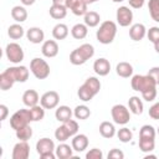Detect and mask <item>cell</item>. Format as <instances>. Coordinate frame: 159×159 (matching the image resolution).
I'll use <instances>...</instances> for the list:
<instances>
[{
    "mask_svg": "<svg viewBox=\"0 0 159 159\" xmlns=\"http://www.w3.org/2000/svg\"><path fill=\"white\" fill-rule=\"evenodd\" d=\"M94 55V47L89 43H83L76 50H73L70 55V62L75 66H81L86 63Z\"/></svg>",
    "mask_w": 159,
    "mask_h": 159,
    "instance_id": "cell-1",
    "label": "cell"
},
{
    "mask_svg": "<svg viewBox=\"0 0 159 159\" xmlns=\"http://www.w3.org/2000/svg\"><path fill=\"white\" fill-rule=\"evenodd\" d=\"M116 35H117V25H116V22L109 21V20L103 21L96 32V37H97L98 42H101L103 45H108V43L113 42Z\"/></svg>",
    "mask_w": 159,
    "mask_h": 159,
    "instance_id": "cell-2",
    "label": "cell"
},
{
    "mask_svg": "<svg viewBox=\"0 0 159 159\" xmlns=\"http://www.w3.org/2000/svg\"><path fill=\"white\" fill-rule=\"evenodd\" d=\"M130 86H132V88L134 91L143 93V92H145V91H148L150 88H155L158 84L147 73L145 76H143V75H134L132 77V80H130Z\"/></svg>",
    "mask_w": 159,
    "mask_h": 159,
    "instance_id": "cell-3",
    "label": "cell"
},
{
    "mask_svg": "<svg viewBox=\"0 0 159 159\" xmlns=\"http://www.w3.org/2000/svg\"><path fill=\"white\" fill-rule=\"evenodd\" d=\"M30 70L32 72V75L37 78V80H45L50 76V66L48 63L39 57H35L31 60L30 62Z\"/></svg>",
    "mask_w": 159,
    "mask_h": 159,
    "instance_id": "cell-4",
    "label": "cell"
},
{
    "mask_svg": "<svg viewBox=\"0 0 159 159\" xmlns=\"http://www.w3.org/2000/svg\"><path fill=\"white\" fill-rule=\"evenodd\" d=\"M30 122H32V118H31V114H30V109H19L11 116L10 127L14 130H17V129L30 124Z\"/></svg>",
    "mask_w": 159,
    "mask_h": 159,
    "instance_id": "cell-5",
    "label": "cell"
},
{
    "mask_svg": "<svg viewBox=\"0 0 159 159\" xmlns=\"http://www.w3.org/2000/svg\"><path fill=\"white\" fill-rule=\"evenodd\" d=\"M111 114H112V118H113L114 123H117V124L124 125L130 119L129 109L123 104H114L111 109Z\"/></svg>",
    "mask_w": 159,
    "mask_h": 159,
    "instance_id": "cell-6",
    "label": "cell"
},
{
    "mask_svg": "<svg viewBox=\"0 0 159 159\" xmlns=\"http://www.w3.org/2000/svg\"><path fill=\"white\" fill-rule=\"evenodd\" d=\"M5 55H6V58L12 63H20L25 56L22 47L16 42L7 43V46L5 48Z\"/></svg>",
    "mask_w": 159,
    "mask_h": 159,
    "instance_id": "cell-7",
    "label": "cell"
},
{
    "mask_svg": "<svg viewBox=\"0 0 159 159\" xmlns=\"http://www.w3.org/2000/svg\"><path fill=\"white\" fill-rule=\"evenodd\" d=\"M60 96L56 91H47L45 92L40 98V104L45 109H53L58 106Z\"/></svg>",
    "mask_w": 159,
    "mask_h": 159,
    "instance_id": "cell-8",
    "label": "cell"
},
{
    "mask_svg": "<svg viewBox=\"0 0 159 159\" xmlns=\"http://www.w3.org/2000/svg\"><path fill=\"white\" fill-rule=\"evenodd\" d=\"M116 17H117V22L120 26L125 27V26H129L133 21V12L128 6H119L117 9Z\"/></svg>",
    "mask_w": 159,
    "mask_h": 159,
    "instance_id": "cell-9",
    "label": "cell"
},
{
    "mask_svg": "<svg viewBox=\"0 0 159 159\" xmlns=\"http://www.w3.org/2000/svg\"><path fill=\"white\" fill-rule=\"evenodd\" d=\"M30 155V145L27 140H20L14 145L12 149V159H27Z\"/></svg>",
    "mask_w": 159,
    "mask_h": 159,
    "instance_id": "cell-10",
    "label": "cell"
},
{
    "mask_svg": "<svg viewBox=\"0 0 159 159\" xmlns=\"http://www.w3.org/2000/svg\"><path fill=\"white\" fill-rule=\"evenodd\" d=\"M67 9H70L76 16H84L87 14V4L83 0H66Z\"/></svg>",
    "mask_w": 159,
    "mask_h": 159,
    "instance_id": "cell-11",
    "label": "cell"
},
{
    "mask_svg": "<svg viewBox=\"0 0 159 159\" xmlns=\"http://www.w3.org/2000/svg\"><path fill=\"white\" fill-rule=\"evenodd\" d=\"M6 71L12 76L15 82H26L29 78V70L25 66H14L6 68Z\"/></svg>",
    "mask_w": 159,
    "mask_h": 159,
    "instance_id": "cell-12",
    "label": "cell"
},
{
    "mask_svg": "<svg viewBox=\"0 0 159 159\" xmlns=\"http://www.w3.org/2000/svg\"><path fill=\"white\" fill-rule=\"evenodd\" d=\"M41 52L45 57H48V58H52L55 56H57L58 53V45L55 40H47L42 43V47H41Z\"/></svg>",
    "mask_w": 159,
    "mask_h": 159,
    "instance_id": "cell-13",
    "label": "cell"
},
{
    "mask_svg": "<svg viewBox=\"0 0 159 159\" xmlns=\"http://www.w3.org/2000/svg\"><path fill=\"white\" fill-rule=\"evenodd\" d=\"M93 70L98 76H107L111 71V63L107 58H98L93 63Z\"/></svg>",
    "mask_w": 159,
    "mask_h": 159,
    "instance_id": "cell-14",
    "label": "cell"
},
{
    "mask_svg": "<svg viewBox=\"0 0 159 159\" xmlns=\"http://www.w3.org/2000/svg\"><path fill=\"white\" fill-rule=\"evenodd\" d=\"M56 148H55V143L52 139L50 138H41L40 140H37L36 143V152L41 155V154H45V153H50V152H53Z\"/></svg>",
    "mask_w": 159,
    "mask_h": 159,
    "instance_id": "cell-15",
    "label": "cell"
},
{
    "mask_svg": "<svg viewBox=\"0 0 159 159\" xmlns=\"http://www.w3.org/2000/svg\"><path fill=\"white\" fill-rule=\"evenodd\" d=\"M147 35V29L143 24H134L129 29V36L133 41H140Z\"/></svg>",
    "mask_w": 159,
    "mask_h": 159,
    "instance_id": "cell-16",
    "label": "cell"
},
{
    "mask_svg": "<svg viewBox=\"0 0 159 159\" xmlns=\"http://www.w3.org/2000/svg\"><path fill=\"white\" fill-rule=\"evenodd\" d=\"M88 147V138L86 134H76L72 138V148L76 152H83Z\"/></svg>",
    "mask_w": 159,
    "mask_h": 159,
    "instance_id": "cell-17",
    "label": "cell"
},
{
    "mask_svg": "<svg viewBox=\"0 0 159 159\" xmlns=\"http://www.w3.org/2000/svg\"><path fill=\"white\" fill-rule=\"evenodd\" d=\"M26 37L32 43H41L45 39V34L40 27H30L26 31Z\"/></svg>",
    "mask_w": 159,
    "mask_h": 159,
    "instance_id": "cell-18",
    "label": "cell"
},
{
    "mask_svg": "<svg viewBox=\"0 0 159 159\" xmlns=\"http://www.w3.org/2000/svg\"><path fill=\"white\" fill-rule=\"evenodd\" d=\"M39 101H40V97H39V93L35 89H27L22 94V102L29 108L36 106L39 103Z\"/></svg>",
    "mask_w": 159,
    "mask_h": 159,
    "instance_id": "cell-19",
    "label": "cell"
},
{
    "mask_svg": "<svg viewBox=\"0 0 159 159\" xmlns=\"http://www.w3.org/2000/svg\"><path fill=\"white\" fill-rule=\"evenodd\" d=\"M50 12V16L55 20H61V19H65L66 15H67V7L65 5H55L52 4V6L50 7L48 10Z\"/></svg>",
    "mask_w": 159,
    "mask_h": 159,
    "instance_id": "cell-20",
    "label": "cell"
},
{
    "mask_svg": "<svg viewBox=\"0 0 159 159\" xmlns=\"http://www.w3.org/2000/svg\"><path fill=\"white\" fill-rule=\"evenodd\" d=\"M88 34V26L86 24H76L71 29V35L76 40H82L87 36Z\"/></svg>",
    "mask_w": 159,
    "mask_h": 159,
    "instance_id": "cell-21",
    "label": "cell"
},
{
    "mask_svg": "<svg viewBox=\"0 0 159 159\" xmlns=\"http://www.w3.org/2000/svg\"><path fill=\"white\" fill-rule=\"evenodd\" d=\"M116 72L119 77H123V78H129L132 75H133V67L130 63L128 62H119L117 66H116Z\"/></svg>",
    "mask_w": 159,
    "mask_h": 159,
    "instance_id": "cell-22",
    "label": "cell"
},
{
    "mask_svg": "<svg viewBox=\"0 0 159 159\" xmlns=\"http://www.w3.org/2000/svg\"><path fill=\"white\" fill-rule=\"evenodd\" d=\"M55 117H56V119H57L58 122L65 123L66 120L71 119V117H72V111H71V108H70L68 106H60V107L56 109V112H55Z\"/></svg>",
    "mask_w": 159,
    "mask_h": 159,
    "instance_id": "cell-23",
    "label": "cell"
},
{
    "mask_svg": "<svg viewBox=\"0 0 159 159\" xmlns=\"http://www.w3.org/2000/svg\"><path fill=\"white\" fill-rule=\"evenodd\" d=\"M128 107H129V111L134 114H142L143 113V102L137 96H133L128 99Z\"/></svg>",
    "mask_w": 159,
    "mask_h": 159,
    "instance_id": "cell-24",
    "label": "cell"
},
{
    "mask_svg": "<svg viewBox=\"0 0 159 159\" xmlns=\"http://www.w3.org/2000/svg\"><path fill=\"white\" fill-rule=\"evenodd\" d=\"M11 17L16 22H24L27 19V11H26V9L24 6H20V5L14 6L11 9Z\"/></svg>",
    "mask_w": 159,
    "mask_h": 159,
    "instance_id": "cell-25",
    "label": "cell"
},
{
    "mask_svg": "<svg viewBox=\"0 0 159 159\" xmlns=\"http://www.w3.org/2000/svg\"><path fill=\"white\" fill-rule=\"evenodd\" d=\"M52 36L56 40H65L68 36V27L65 24H57L52 29Z\"/></svg>",
    "mask_w": 159,
    "mask_h": 159,
    "instance_id": "cell-26",
    "label": "cell"
},
{
    "mask_svg": "<svg viewBox=\"0 0 159 159\" xmlns=\"http://www.w3.org/2000/svg\"><path fill=\"white\" fill-rule=\"evenodd\" d=\"M15 83V80L12 78V76L5 70L4 72H1L0 75V88L2 91H7L10 89Z\"/></svg>",
    "mask_w": 159,
    "mask_h": 159,
    "instance_id": "cell-27",
    "label": "cell"
},
{
    "mask_svg": "<svg viewBox=\"0 0 159 159\" xmlns=\"http://www.w3.org/2000/svg\"><path fill=\"white\" fill-rule=\"evenodd\" d=\"M99 133L103 138H112L116 134V128L111 122H102L99 124Z\"/></svg>",
    "mask_w": 159,
    "mask_h": 159,
    "instance_id": "cell-28",
    "label": "cell"
},
{
    "mask_svg": "<svg viewBox=\"0 0 159 159\" xmlns=\"http://www.w3.org/2000/svg\"><path fill=\"white\" fill-rule=\"evenodd\" d=\"M55 150H56V157L60 158V159H68V158H72V150H73V148L70 147L68 144L61 143Z\"/></svg>",
    "mask_w": 159,
    "mask_h": 159,
    "instance_id": "cell-29",
    "label": "cell"
},
{
    "mask_svg": "<svg viewBox=\"0 0 159 159\" xmlns=\"http://www.w3.org/2000/svg\"><path fill=\"white\" fill-rule=\"evenodd\" d=\"M25 31H24V27L19 24H14V25H10L9 29H7V35L10 39L12 40H19L24 36Z\"/></svg>",
    "mask_w": 159,
    "mask_h": 159,
    "instance_id": "cell-30",
    "label": "cell"
},
{
    "mask_svg": "<svg viewBox=\"0 0 159 159\" xmlns=\"http://www.w3.org/2000/svg\"><path fill=\"white\" fill-rule=\"evenodd\" d=\"M101 21V16L98 12L96 11H87V14L84 15V24L88 27H96Z\"/></svg>",
    "mask_w": 159,
    "mask_h": 159,
    "instance_id": "cell-31",
    "label": "cell"
},
{
    "mask_svg": "<svg viewBox=\"0 0 159 159\" xmlns=\"http://www.w3.org/2000/svg\"><path fill=\"white\" fill-rule=\"evenodd\" d=\"M155 140L150 138H139V149L144 153H150L154 150Z\"/></svg>",
    "mask_w": 159,
    "mask_h": 159,
    "instance_id": "cell-32",
    "label": "cell"
},
{
    "mask_svg": "<svg viewBox=\"0 0 159 159\" xmlns=\"http://www.w3.org/2000/svg\"><path fill=\"white\" fill-rule=\"evenodd\" d=\"M77 94H78V97H80V99L81 101H83V102H89L93 97H94V93L83 83L80 88H78V91H77Z\"/></svg>",
    "mask_w": 159,
    "mask_h": 159,
    "instance_id": "cell-33",
    "label": "cell"
},
{
    "mask_svg": "<svg viewBox=\"0 0 159 159\" xmlns=\"http://www.w3.org/2000/svg\"><path fill=\"white\" fill-rule=\"evenodd\" d=\"M30 114L32 118V122H39L41 119H43L45 117V108L40 104H36L34 107H30Z\"/></svg>",
    "mask_w": 159,
    "mask_h": 159,
    "instance_id": "cell-34",
    "label": "cell"
},
{
    "mask_svg": "<svg viewBox=\"0 0 159 159\" xmlns=\"http://www.w3.org/2000/svg\"><path fill=\"white\" fill-rule=\"evenodd\" d=\"M73 114H75V117H76L77 119L84 120V119H87V118L91 116V111H89V108H88L87 106L81 104V106H77V107L75 108Z\"/></svg>",
    "mask_w": 159,
    "mask_h": 159,
    "instance_id": "cell-35",
    "label": "cell"
},
{
    "mask_svg": "<svg viewBox=\"0 0 159 159\" xmlns=\"http://www.w3.org/2000/svg\"><path fill=\"white\" fill-rule=\"evenodd\" d=\"M16 132V138L19 140H29L32 137V128L30 127V124L15 130Z\"/></svg>",
    "mask_w": 159,
    "mask_h": 159,
    "instance_id": "cell-36",
    "label": "cell"
},
{
    "mask_svg": "<svg viewBox=\"0 0 159 159\" xmlns=\"http://www.w3.org/2000/svg\"><path fill=\"white\" fill-rule=\"evenodd\" d=\"M148 9L152 19L157 22H159V0H149Z\"/></svg>",
    "mask_w": 159,
    "mask_h": 159,
    "instance_id": "cell-37",
    "label": "cell"
},
{
    "mask_svg": "<svg viewBox=\"0 0 159 159\" xmlns=\"http://www.w3.org/2000/svg\"><path fill=\"white\" fill-rule=\"evenodd\" d=\"M70 137H71L70 135V132L67 130V128H66L65 124H62L58 128H56V130H55V138L58 142H66Z\"/></svg>",
    "mask_w": 159,
    "mask_h": 159,
    "instance_id": "cell-38",
    "label": "cell"
},
{
    "mask_svg": "<svg viewBox=\"0 0 159 159\" xmlns=\"http://www.w3.org/2000/svg\"><path fill=\"white\" fill-rule=\"evenodd\" d=\"M84 84L94 93V96H96V94L99 92V89H101V82H99V80H98L97 77H88V78L86 80Z\"/></svg>",
    "mask_w": 159,
    "mask_h": 159,
    "instance_id": "cell-39",
    "label": "cell"
},
{
    "mask_svg": "<svg viewBox=\"0 0 159 159\" xmlns=\"http://www.w3.org/2000/svg\"><path fill=\"white\" fill-rule=\"evenodd\" d=\"M117 137H118V139H119L122 143H128V142L132 140L133 134H132V132H130L129 128L123 127V128H120V129L117 132Z\"/></svg>",
    "mask_w": 159,
    "mask_h": 159,
    "instance_id": "cell-40",
    "label": "cell"
},
{
    "mask_svg": "<svg viewBox=\"0 0 159 159\" xmlns=\"http://www.w3.org/2000/svg\"><path fill=\"white\" fill-rule=\"evenodd\" d=\"M139 138H150V139H155V129L154 127L145 124L140 128L139 130Z\"/></svg>",
    "mask_w": 159,
    "mask_h": 159,
    "instance_id": "cell-41",
    "label": "cell"
},
{
    "mask_svg": "<svg viewBox=\"0 0 159 159\" xmlns=\"http://www.w3.org/2000/svg\"><path fill=\"white\" fill-rule=\"evenodd\" d=\"M63 124L66 125V128H67V130L70 132V135H71V137H73V135L77 134V132H78V123H77L76 120L68 119V120H66Z\"/></svg>",
    "mask_w": 159,
    "mask_h": 159,
    "instance_id": "cell-42",
    "label": "cell"
},
{
    "mask_svg": "<svg viewBox=\"0 0 159 159\" xmlns=\"http://www.w3.org/2000/svg\"><path fill=\"white\" fill-rule=\"evenodd\" d=\"M147 36L149 39V41H152L153 43H155L157 41H159V27L157 26H153L148 30L147 32Z\"/></svg>",
    "mask_w": 159,
    "mask_h": 159,
    "instance_id": "cell-43",
    "label": "cell"
},
{
    "mask_svg": "<svg viewBox=\"0 0 159 159\" xmlns=\"http://www.w3.org/2000/svg\"><path fill=\"white\" fill-rule=\"evenodd\" d=\"M142 97H143V99L147 101V102L154 101L155 97H157V87H155V88H150V89L143 92V93H142Z\"/></svg>",
    "mask_w": 159,
    "mask_h": 159,
    "instance_id": "cell-44",
    "label": "cell"
},
{
    "mask_svg": "<svg viewBox=\"0 0 159 159\" xmlns=\"http://www.w3.org/2000/svg\"><path fill=\"white\" fill-rule=\"evenodd\" d=\"M102 158H103V153L98 148H93L86 154V159H102Z\"/></svg>",
    "mask_w": 159,
    "mask_h": 159,
    "instance_id": "cell-45",
    "label": "cell"
},
{
    "mask_svg": "<svg viewBox=\"0 0 159 159\" xmlns=\"http://www.w3.org/2000/svg\"><path fill=\"white\" fill-rule=\"evenodd\" d=\"M149 117L154 120H159V102L154 103L149 108Z\"/></svg>",
    "mask_w": 159,
    "mask_h": 159,
    "instance_id": "cell-46",
    "label": "cell"
},
{
    "mask_svg": "<svg viewBox=\"0 0 159 159\" xmlns=\"http://www.w3.org/2000/svg\"><path fill=\"white\" fill-rule=\"evenodd\" d=\"M123 158H124L123 152L119 150V149H117V148L112 149V150L108 153V159H123Z\"/></svg>",
    "mask_w": 159,
    "mask_h": 159,
    "instance_id": "cell-47",
    "label": "cell"
},
{
    "mask_svg": "<svg viewBox=\"0 0 159 159\" xmlns=\"http://www.w3.org/2000/svg\"><path fill=\"white\" fill-rule=\"evenodd\" d=\"M148 75L155 81L157 84H159V67H152L148 71Z\"/></svg>",
    "mask_w": 159,
    "mask_h": 159,
    "instance_id": "cell-48",
    "label": "cell"
},
{
    "mask_svg": "<svg viewBox=\"0 0 159 159\" xmlns=\"http://www.w3.org/2000/svg\"><path fill=\"white\" fill-rule=\"evenodd\" d=\"M128 1H129V5L133 9H140L144 5V1L145 0H128Z\"/></svg>",
    "mask_w": 159,
    "mask_h": 159,
    "instance_id": "cell-49",
    "label": "cell"
},
{
    "mask_svg": "<svg viewBox=\"0 0 159 159\" xmlns=\"http://www.w3.org/2000/svg\"><path fill=\"white\" fill-rule=\"evenodd\" d=\"M0 120H5L6 117H7V113H9V109L5 104H0Z\"/></svg>",
    "mask_w": 159,
    "mask_h": 159,
    "instance_id": "cell-50",
    "label": "cell"
},
{
    "mask_svg": "<svg viewBox=\"0 0 159 159\" xmlns=\"http://www.w3.org/2000/svg\"><path fill=\"white\" fill-rule=\"evenodd\" d=\"M42 159H55L56 158V153L53 152H50V153H45V154H41L40 155Z\"/></svg>",
    "mask_w": 159,
    "mask_h": 159,
    "instance_id": "cell-51",
    "label": "cell"
},
{
    "mask_svg": "<svg viewBox=\"0 0 159 159\" xmlns=\"http://www.w3.org/2000/svg\"><path fill=\"white\" fill-rule=\"evenodd\" d=\"M52 4H55V5H66V0H52Z\"/></svg>",
    "mask_w": 159,
    "mask_h": 159,
    "instance_id": "cell-52",
    "label": "cell"
},
{
    "mask_svg": "<svg viewBox=\"0 0 159 159\" xmlns=\"http://www.w3.org/2000/svg\"><path fill=\"white\" fill-rule=\"evenodd\" d=\"M21 2H22L25 6H30V5H32V4L35 2V0H21Z\"/></svg>",
    "mask_w": 159,
    "mask_h": 159,
    "instance_id": "cell-53",
    "label": "cell"
},
{
    "mask_svg": "<svg viewBox=\"0 0 159 159\" xmlns=\"http://www.w3.org/2000/svg\"><path fill=\"white\" fill-rule=\"evenodd\" d=\"M154 48H155V51L159 53V41H157V42L154 43Z\"/></svg>",
    "mask_w": 159,
    "mask_h": 159,
    "instance_id": "cell-54",
    "label": "cell"
},
{
    "mask_svg": "<svg viewBox=\"0 0 159 159\" xmlns=\"http://www.w3.org/2000/svg\"><path fill=\"white\" fill-rule=\"evenodd\" d=\"M83 1H84V2L87 4V5H88V4H92V2H96L94 0H83Z\"/></svg>",
    "mask_w": 159,
    "mask_h": 159,
    "instance_id": "cell-55",
    "label": "cell"
},
{
    "mask_svg": "<svg viewBox=\"0 0 159 159\" xmlns=\"http://www.w3.org/2000/svg\"><path fill=\"white\" fill-rule=\"evenodd\" d=\"M113 2H122V1H124V0H112Z\"/></svg>",
    "mask_w": 159,
    "mask_h": 159,
    "instance_id": "cell-56",
    "label": "cell"
},
{
    "mask_svg": "<svg viewBox=\"0 0 159 159\" xmlns=\"http://www.w3.org/2000/svg\"><path fill=\"white\" fill-rule=\"evenodd\" d=\"M157 132H158V134H159V127H158V130H157Z\"/></svg>",
    "mask_w": 159,
    "mask_h": 159,
    "instance_id": "cell-57",
    "label": "cell"
},
{
    "mask_svg": "<svg viewBox=\"0 0 159 159\" xmlns=\"http://www.w3.org/2000/svg\"><path fill=\"white\" fill-rule=\"evenodd\" d=\"M94 1H98V0H94Z\"/></svg>",
    "mask_w": 159,
    "mask_h": 159,
    "instance_id": "cell-58",
    "label": "cell"
}]
</instances>
